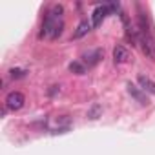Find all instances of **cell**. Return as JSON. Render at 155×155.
<instances>
[{
  "instance_id": "cell-2",
  "label": "cell",
  "mask_w": 155,
  "mask_h": 155,
  "mask_svg": "<svg viewBox=\"0 0 155 155\" xmlns=\"http://www.w3.org/2000/svg\"><path fill=\"white\" fill-rule=\"evenodd\" d=\"M137 44L140 46L142 53L148 58L155 60V37H153V33L148 26V18L142 13L137 18Z\"/></svg>"
},
{
  "instance_id": "cell-7",
  "label": "cell",
  "mask_w": 155,
  "mask_h": 155,
  "mask_svg": "<svg viewBox=\"0 0 155 155\" xmlns=\"http://www.w3.org/2000/svg\"><path fill=\"white\" fill-rule=\"evenodd\" d=\"M113 60H115V64H124V62H128L130 60V51L124 48V46H115L113 48Z\"/></svg>"
},
{
  "instance_id": "cell-1",
  "label": "cell",
  "mask_w": 155,
  "mask_h": 155,
  "mask_svg": "<svg viewBox=\"0 0 155 155\" xmlns=\"http://www.w3.org/2000/svg\"><path fill=\"white\" fill-rule=\"evenodd\" d=\"M62 15H64V8L60 4H53L48 11H46V17H44V22H42V31H40V37H46V38H57L62 35L64 31V20H62Z\"/></svg>"
},
{
  "instance_id": "cell-9",
  "label": "cell",
  "mask_w": 155,
  "mask_h": 155,
  "mask_svg": "<svg viewBox=\"0 0 155 155\" xmlns=\"http://www.w3.org/2000/svg\"><path fill=\"white\" fill-rule=\"evenodd\" d=\"M101 58H102V51H101V49H95L91 55H86V62H88V66H95Z\"/></svg>"
},
{
  "instance_id": "cell-10",
  "label": "cell",
  "mask_w": 155,
  "mask_h": 155,
  "mask_svg": "<svg viewBox=\"0 0 155 155\" xmlns=\"http://www.w3.org/2000/svg\"><path fill=\"white\" fill-rule=\"evenodd\" d=\"M69 71L71 73H77V75H84L86 73V66L81 64V62H71L69 64Z\"/></svg>"
},
{
  "instance_id": "cell-12",
  "label": "cell",
  "mask_w": 155,
  "mask_h": 155,
  "mask_svg": "<svg viewBox=\"0 0 155 155\" xmlns=\"http://www.w3.org/2000/svg\"><path fill=\"white\" fill-rule=\"evenodd\" d=\"M99 111H101V106H99V104H95V106L88 111V117H90V119H99V117H97V115H99Z\"/></svg>"
},
{
  "instance_id": "cell-8",
  "label": "cell",
  "mask_w": 155,
  "mask_h": 155,
  "mask_svg": "<svg viewBox=\"0 0 155 155\" xmlns=\"http://www.w3.org/2000/svg\"><path fill=\"white\" fill-rule=\"evenodd\" d=\"M90 29H91V24H90L88 20H82V22L79 24V28H77V31L73 33V38H82L84 35H88Z\"/></svg>"
},
{
  "instance_id": "cell-4",
  "label": "cell",
  "mask_w": 155,
  "mask_h": 155,
  "mask_svg": "<svg viewBox=\"0 0 155 155\" xmlns=\"http://www.w3.org/2000/svg\"><path fill=\"white\" fill-rule=\"evenodd\" d=\"M24 104H26L24 93H20V91H11V93H8V97H6V108H8V110L18 111L20 108H24Z\"/></svg>"
},
{
  "instance_id": "cell-11",
  "label": "cell",
  "mask_w": 155,
  "mask_h": 155,
  "mask_svg": "<svg viewBox=\"0 0 155 155\" xmlns=\"http://www.w3.org/2000/svg\"><path fill=\"white\" fill-rule=\"evenodd\" d=\"M26 75H28V69H22V68L9 69V77H11V79H24Z\"/></svg>"
},
{
  "instance_id": "cell-6",
  "label": "cell",
  "mask_w": 155,
  "mask_h": 155,
  "mask_svg": "<svg viewBox=\"0 0 155 155\" xmlns=\"http://www.w3.org/2000/svg\"><path fill=\"white\" fill-rule=\"evenodd\" d=\"M137 82H139V86H140V90L144 91V93H150V95H155V82L150 79L148 75H139L137 77Z\"/></svg>"
},
{
  "instance_id": "cell-3",
  "label": "cell",
  "mask_w": 155,
  "mask_h": 155,
  "mask_svg": "<svg viewBox=\"0 0 155 155\" xmlns=\"http://www.w3.org/2000/svg\"><path fill=\"white\" fill-rule=\"evenodd\" d=\"M115 9H119V4H101V6H97L91 13V26L99 28L102 24V20L106 18V15H110Z\"/></svg>"
},
{
  "instance_id": "cell-5",
  "label": "cell",
  "mask_w": 155,
  "mask_h": 155,
  "mask_svg": "<svg viewBox=\"0 0 155 155\" xmlns=\"http://www.w3.org/2000/svg\"><path fill=\"white\" fill-rule=\"evenodd\" d=\"M126 88H128V93L140 104V106H148L150 104V101H148V97H146V93L140 90V88H137L135 84H131V82H128L126 84Z\"/></svg>"
}]
</instances>
